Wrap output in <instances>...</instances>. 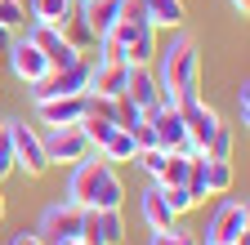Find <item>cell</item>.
Instances as JSON below:
<instances>
[{"label":"cell","mask_w":250,"mask_h":245,"mask_svg":"<svg viewBox=\"0 0 250 245\" xmlns=\"http://www.w3.org/2000/svg\"><path fill=\"white\" fill-rule=\"evenodd\" d=\"M156 85H161V94L170 107L188 103V98H201V54H197V40L174 32L166 49H156Z\"/></svg>","instance_id":"obj_1"},{"label":"cell","mask_w":250,"mask_h":245,"mask_svg":"<svg viewBox=\"0 0 250 245\" xmlns=\"http://www.w3.org/2000/svg\"><path fill=\"white\" fill-rule=\"evenodd\" d=\"M67 201L81 205V209H121L125 183L116 178V165H107L103 156H85L81 165H72Z\"/></svg>","instance_id":"obj_2"},{"label":"cell","mask_w":250,"mask_h":245,"mask_svg":"<svg viewBox=\"0 0 250 245\" xmlns=\"http://www.w3.org/2000/svg\"><path fill=\"white\" fill-rule=\"evenodd\" d=\"M5 138L14 147V170H22L27 178H41L49 170V156H45V138L27 125V120H5Z\"/></svg>","instance_id":"obj_3"},{"label":"cell","mask_w":250,"mask_h":245,"mask_svg":"<svg viewBox=\"0 0 250 245\" xmlns=\"http://www.w3.org/2000/svg\"><path fill=\"white\" fill-rule=\"evenodd\" d=\"M107 36L125 49V67H152V58H156V27H147L143 18H121Z\"/></svg>","instance_id":"obj_4"},{"label":"cell","mask_w":250,"mask_h":245,"mask_svg":"<svg viewBox=\"0 0 250 245\" xmlns=\"http://www.w3.org/2000/svg\"><path fill=\"white\" fill-rule=\"evenodd\" d=\"M143 120L152 125L156 147H161V151H179V156H197V151H201L192 138H188V125H183V112H179V107H156V112H147Z\"/></svg>","instance_id":"obj_5"},{"label":"cell","mask_w":250,"mask_h":245,"mask_svg":"<svg viewBox=\"0 0 250 245\" xmlns=\"http://www.w3.org/2000/svg\"><path fill=\"white\" fill-rule=\"evenodd\" d=\"M250 227V205L246 201H224L210 214V227H206V245H237Z\"/></svg>","instance_id":"obj_6"},{"label":"cell","mask_w":250,"mask_h":245,"mask_svg":"<svg viewBox=\"0 0 250 245\" xmlns=\"http://www.w3.org/2000/svg\"><path fill=\"white\" fill-rule=\"evenodd\" d=\"M41 138H45L49 165H81L85 156H94V147H89V138L81 134V125H62V130H49V134H41Z\"/></svg>","instance_id":"obj_7"},{"label":"cell","mask_w":250,"mask_h":245,"mask_svg":"<svg viewBox=\"0 0 250 245\" xmlns=\"http://www.w3.org/2000/svg\"><path fill=\"white\" fill-rule=\"evenodd\" d=\"M27 40H36V49L45 54V63H49V72H62V67L81 63V49H76V45H67V36H62L58 27L31 22V27H27Z\"/></svg>","instance_id":"obj_8"},{"label":"cell","mask_w":250,"mask_h":245,"mask_svg":"<svg viewBox=\"0 0 250 245\" xmlns=\"http://www.w3.org/2000/svg\"><path fill=\"white\" fill-rule=\"evenodd\" d=\"M121 241H125L121 209H85V219H81V245H121Z\"/></svg>","instance_id":"obj_9"},{"label":"cell","mask_w":250,"mask_h":245,"mask_svg":"<svg viewBox=\"0 0 250 245\" xmlns=\"http://www.w3.org/2000/svg\"><path fill=\"white\" fill-rule=\"evenodd\" d=\"M5 58H9V72L22 80V85H36V80H45L49 76V63H45V54L36 49V40H9V49H5Z\"/></svg>","instance_id":"obj_10"},{"label":"cell","mask_w":250,"mask_h":245,"mask_svg":"<svg viewBox=\"0 0 250 245\" xmlns=\"http://www.w3.org/2000/svg\"><path fill=\"white\" fill-rule=\"evenodd\" d=\"M125 98H130L143 116L156 112V107H170L166 94H161V85H156V76H152V67H130V76H125Z\"/></svg>","instance_id":"obj_11"},{"label":"cell","mask_w":250,"mask_h":245,"mask_svg":"<svg viewBox=\"0 0 250 245\" xmlns=\"http://www.w3.org/2000/svg\"><path fill=\"white\" fill-rule=\"evenodd\" d=\"M81 219H85V209L72 205V201H58L41 214V236L45 241H62V236H76L81 241Z\"/></svg>","instance_id":"obj_12"},{"label":"cell","mask_w":250,"mask_h":245,"mask_svg":"<svg viewBox=\"0 0 250 245\" xmlns=\"http://www.w3.org/2000/svg\"><path fill=\"white\" fill-rule=\"evenodd\" d=\"M179 112H183V125H188V138H192L201 151H206V143L214 138V130L224 125V120H219L201 98H188V103H179Z\"/></svg>","instance_id":"obj_13"},{"label":"cell","mask_w":250,"mask_h":245,"mask_svg":"<svg viewBox=\"0 0 250 245\" xmlns=\"http://www.w3.org/2000/svg\"><path fill=\"white\" fill-rule=\"evenodd\" d=\"M125 76H130L125 63H89L85 94H94V98H121L125 94Z\"/></svg>","instance_id":"obj_14"},{"label":"cell","mask_w":250,"mask_h":245,"mask_svg":"<svg viewBox=\"0 0 250 245\" xmlns=\"http://www.w3.org/2000/svg\"><path fill=\"white\" fill-rule=\"evenodd\" d=\"M81 116H85V94L36 103V120H41V125H49V130H62V125H81Z\"/></svg>","instance_id":"obj_15"},{"label":"cell","mask_w":250,"mask_h":245,"mask_svg":"<svg viewBox=\"0 0 250 245\" xmlns=\"http://www.w3.org/2000/svg\"><path fill=\"white\" fill-rule=\"evenodd\" d=\"M139 214H143V223H147L152 232H170V227L179 223V214L166 205V192H161V188H147V192H143Z\"/></svg>","instance_id":"obj_16"},{"label":"cell","mask_w":250,"mask_h":245,"mask_svg":"<svg viewBox=\"0 0 250 245\" xmlns=\"http://www.w3.org/2000/svg\"><path fill=\"white\" fill-rule=\"evenodd\" d=\"M139 14L147 27H170V32H179L188 9H183V0H139Z\"/></svg>","instance_id":"obj_17"},{"label":"cell","mask_w":250,"mask_h":245,"mask_svg":"<svg viewBox=\"0 0 250 245\" xmlns=\"http://www.w3.org/2000/svg\"><path fill=\"white\" fill-rule=\"evenodd\" d=\"M81 18L89 22L94 36H107L121 22V0H81Z\"/></svg>","instance_id":"obj_18"},{"label":"cell","mask_w":250,"mask_h":245,"mask_svg":"<svg viewBox=\"0 0 250 245\" xmlns=\"http://www.w3.org/2000/svg\"><path fill=\"white\" fill-rule=\"evenodd\" d=\"M99 156H103L107 165H125V161H134V156H139L134 134H130V130H112V134H107V143L99 147Z\"/></svg>","instance_id":"obj_19"},{"label":"cell","mask_w":250,"mask_h":245,"mask_svg":"<svg viewBox=\"0 0 250 245\" xmlns=\"http://www.w3.org/2000/svg\"><path fill=\"white\" fill-rule=\"evenodd\" d=\"M58 32H62V36H67V45H76L81 54H85V49H94V45H99V36H94V32H89V22L81 18V9H72L67 18H62V27H58Z\"/></svg>","instance_id":"obj_20"},{"label":"cell","mask_w":250,"mask_h":245,"mask_svg":"<svg viewBox=\"0 0 250 245\" xmlns=\"http://www.w3.org/2000/svg\"><path fill=\"white\" fill-rule=\"evenodd\" d=\"M76 5L72 0H31V22H45V27H62V18H67Z\"/></svg>","instance_id":"obj_21"},{"label":"cell","mask_w":250,"mask_h":245,"mask_svg":"<svg viewBox=\"0 0 250 245\" xmlns=\"http://www.w3.org/2000/svg\"><path fill=\"white\" fill-rule=\"evenodd\" d=\"M183 188H188V196H192L197 205H206V151H197V156H188V178H183Z\"/></svg>","instance_id":"obj_22"},{"label":"cell","mask_w":250,"mask_h":245,"mask_svg":"<svg viewBox=\"0 0 250 245\" xmlns=\"http://www.w3.org/2000/svg\"><path fill=\"white\" fill-rule=\"evenodd\" d=\"M228 188H232V165L228 161H206V192L224 196Z\"/></svg>","instance_id":"obj_23"},{"label":"cell","mask_w":250,"mask_h":245,"mask_svg":"<svg viewBox=\"0 0 250 245\" xmlns=\"http://www.w3.org/2000/svg\"><path fill=\"white\" fill-rule=\"evenodd\" d=\"M0 27L5 32H22V27H31V14L22 0H0Z\"/></svg>","instance_id":"obj_24"},{"label":"cell","mask_w":250,"mask_h":245,"mask_svg":"<svg viewBox=\"0 0 250 245\" xmlns=\"http://www.w3.org/2000/svg\"><path fill=\"white\" fill-rule=\"evenodd\" d=\"M206 161H232V130L228 125H219L214 138L206 143Z\"/></svg>","instance_id":"obj_25"},{"label":"cell","mask_w":250,"mask_h":245,"mask_svg":"<svg viewBox=\"0 0 250 245\" xmlns=\"http://www.w3.org/2000/svg\"><path fill=\"white\" fill-rule=\"evenodd\" d=\"M134 161H139V165H143L152 178H161V170H166V161H170V151H161V147H143Z\"/></svg>","instance_id":"obj_26"},{"label":"cell","mask_w":250,"mask_h":245,"mask_svg":"<svg viewBox=\"0 0 250 245\" xmlns=\"http://www.w3.org/2000/svg\"><path fill=\"white\" fill-rule=\"evenodd\" d=\"M116 125H121V130H134V125H143V112H139L130 98H125V94L116 98Z\"/></svg>","instance_id":"obj_27"},{"label":"cell","mask_w":250,"mask_h":245,"mask_svg":"<svg viewBox=\"0 0 250 245\" xmlns=\"http://www.w3.org/2000/svg\"><path fill=\"white\" fill-rule=\"evenodd\" d=\"M161 192H166V205H170L174 214H192V209H197V201L188 196V188H161Z\"/></svg>","instance_id":"obj_28"},{"label":"cell","mask_w":250,"mask_h":245,"mask_svg":"<svg viewBox=\"0 0 250 245\" xmlns=\"http://www.w3.org/2000/svg\"><path fill=\"white\" fill-rule=\"evenodd\" d=\"M152 245H201L192 232H179V227H170V232H152Z\"/></svg>","instance_id":"obj_29"},{"label":"cell","mask_w":250,"mask_h":245,"mask_svg":"<svg viewBox=\"0 0 250 245\" xmlns=\"http://www.w3.org/2000/svg\"><path fill=\"white\" fill-rule=\"evenodd\" d=\"M130 134H134V147H139V151H143V147H156V134H152L147 120H143V125H134Z\"/></svg>","instance_id":"obj_30"},{"label":"cell","mask_w":250,"mask_h":245,"mask_svg":"<svg viewBox=\"0 0 250 245\" xmlns=\"http://www.w3.org/2000/svg\"><path fill=\"white\" fill-rule=\"evenodd\" d=\"M237 116H241V125H250V85L241 80V89H237Z\"/></svg>","instance_id":"obj_31"},{"label":"cell","mask_w":250,"mask_h":245,"mask_svg":"<svg viewBox=\"0 0 250 245\" xmlns=\"http://www.w3.org/2000/svg\"><path fill=\"white\" fill-rule=\"evenodd\" d=\"M9 245H45V236H41V232H18Z\"/></svg>","instance_id":"obj_32"},{"label":"cell","mask_w":250,"mask_h":245,"mask_svg":"<svg viewBox=\"0 0 250 245\" xmlns=\"http://www.w3.org/2000/svg\"><path fill=\"white\" fill-rule=\"evenodd\" d=\"M9 40H14V32H5V27H0V54L9 49Z\"/></svg>","instance_id":"obj_33"},{"label":"cell","mask_w":250,"mask_h":245,"mask_svg":"<svg viewBox=\"0 0 250 245\" xmlns=\"http://www.w3.org/2000/svg\"><path fill=\"white\" fill-rule=\"evenodd\" d=\"M232 9H237V14H246V9H250V0H232Z\"/></svg>","instance_id":"obj_34"},{"label":"cell","mask_w":250,"mask_h":245,"mask_svg":"<svg viewBox=\"0 0 250 245\" xmlns=\"http://www.w3.org/2000/svg\"><path fill=\"white\" fill-rule=\"evenodd\" d=\"M5 209H9V201H5V192H0V219H5Z\"/></svg>","instance_id":"obj_35"},{"label":"cell","mask_w":250,"mask_h":245,"mask_svg":"<svg viewBox=\"0 0 250 245\" xmlns=\"http://www.w3.org/2000/svg\"><path fill=\"white\" fill-rule=\"evenodd\" d=\"M0 134H5V120H0Z\"/></svg>","instance_id":"obj_36"}]
</instances>
